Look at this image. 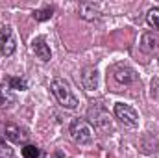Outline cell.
Listing matches in <instances>:
<instances>
[{
  "mask_svg": "<svg viewBox=\"0 0 159 158\" xmlns=\"http://www.w3.org/2000/svg\"><path fill=\"white\" fill-rule=\"evenodd\" d=\"M50 87H52V93L56 95L57 102H59L63 108H67V110H76V108H78V104H80L78 97L74 95L70 84L65 78H54L52 84H50Z\"/></svg>",
  "mask_w": 159,
  "mask_h": 158,
  "instance_id": "6da1fadb",
  "label": "cell"
},
{
  "mask_svg": "<svg viewBox=\"0 0 159 158\" xmlns=\"http://www.w3.org/2000/svg\"><path fill=\"white\" fill-rule=\"evenodd\" d=\"M69 134H70L72 141H76L80 145H85V143H91L93 141V130H91V126L83 119H74L70 123Z\"/></svg>",
  "mask_w": 159,
  "mask_h": 158,
  "instance_id": "7a4b0ae2",
  "label": "cell"
},
{
  "mask_svg": "<svg viewBox=\"0 0 159 158\" xmlns=\"http://www.w3.org/2000/svg\"><path fill=\"white\" fill-rule=\"evenodd\" d=\"M115 116H117V119H120V123H124L129 128H137L139 126V114L129 104L117 102L115 104Z\"/></svg>",
  "mask_w": 159,
  "mask_h": 158,
  "instance_id": "3957f363",
  "label": "cell"
},
{
  "mask_svg": "<svg viewBox=\"0 0 159 158\" xmlns=\"http://www.w3.org/2000/svg\"><path fill=\"white\" fill-rule=\"evenodd\" d=\"M17 50V37L11 26H2L0 28V52L4 56H11Z\"/></svg>",
  "mask_w": 159,
  "mask_h": 158,
  "instance_id": "277c9868",
  "label": "cell"
},
{
  "mask_svg": "<svg viewBox=\"0 0 159 158\" xmlns=\"http://www.w3.org/2000/svg\"><path fill=\"white\" fill-rule=\"evenodd\" d=\"M89 117L94 123V126H98L100 130H104V132L113 130V125H111V121H109V114H107L102 106L94 104V106L89 110Z\"/></svg>",
  "mask_w": 159,
  "mask_h": 158,
  "instance_id": "5b68a950",
  "label": "cell"
},
{
  "mask_svg": "<svg viewBox=\"0 0 159 158\" xmlns=\"http://www.w3.org/2000/svg\"><path fill=\"white\" fill-rule=\"evenodd\" d=\"M113 78L117 80L119 84H133L135 80H137V75H135V71L133 69H129V67H126V65H115L113 67Z\"/></svg>",
  "mask_w": 159,
  "mask_h": 158,
  "instance_id": "8992f818",
  "label": "cell"
},
{
  "mask_svg": "<svg viewBox=\"0 0 159 158\" xmlns=\"http://www.w3.org/2000/svg\"><path fill=\"white\" fill-rule=\"evenodd\" d=\"M32 52L39 58L41 62H50L52 52H50V47L46 45V41L43 39V37H35V39L32 41Z\"/></svg>",
  "mask_w": 159,
  "mask_h": 158,
  "instance_id": "52a82bcc",
  "label": "cell"
},
{
  "mask_svg": "<svg viewBox=\"0 0 159 158\" xmlns=\"http://www.w3.org/2000/svg\"><path fill=\"white\" fill-rule=\"evenodd\" d=\"M81 84H83V87H85L87 91H94V89L98 87V84H100L98 71H96V69H93V67L85 69V71H83V75H81Z\"/></svg>",
  "mask_w": 159,
  "mask_h": 158,
  "instance_id": "ba28073f",
  "label": "cell"
},
{
  "mask_svg": "<svg viewBox=\"0 0 159 158\" xmlns=\"http://www.w3.org/2000/svg\"><path fill=\"white\" fill-rule=\"evenodd\" d=\"M4 134H6V138H7L11 143H20V141L26 140V134H24V132L20 130V126H17V125H7L6 130H4Z\"/></svg>",
  "mask_w": 159,
  "mask_h": 158,
  "instance_id": "9c48e42d",
  "label": "cell"
},
{
  "mask_svg": "<svg viewBox=\"0 0 159 158\" xmlns=\"http://www.w3.org/2000/svg\"><path fill=\"white\" fill-rule=\"evenodd\" d=\"M80 15L87 21H94V19H98V9H96L94 4H81L80 6Z\"/></svg>",
  "mask_w": 159,
  "mask_h": 158,
  "instance_id": "30bf717a",
  "label": "cell"
},
{
  "mask_svg": "<svg viewBox=\"0 0 159 158\" xmlns=\"http://www.w3.org/2000/svg\"><path fill=\"white\" fill-rule=\"evenodd\" d=\"M13 102H15V95L11 93V89L6 86H0V106L6 108V106H11Z\"/></svg>",
  "mask_w": 159,
  "mask_h": 158,
  "instance_id": "8fae6325",
  "label": "cell"
},
{
  "mask_svg": "<svg viewBox=\"0 0 159 158\" xmlns=\"http://www.w3.org/2000/svg\"><path fill=\"white\" fill-rule=\"evenodd\" d=\"M141 45H143V50L144 52H154L157 48V39L152 34H144L143 39H141Z\"/></svg>",
  "mask_w": 159,
  "mask_h": 158,
  "instance_id": "7c38bea8",
  "label": "cell"
},
{
  "mask_svg": "<svg viewBox=\"0 0 159 158\" xmlns=\"http://www.w3.org/2000/svg\"><path fill=\"white\" fill-rule=\"evenodd\" d=\"M146 21H148V24H150L154 30H159V7H152V9L146 13Z\"/></svg>",
  "mask_w": 159,
  "mask_h": 158,
  "instance_id": "4fadbf2b",
  "label": "cell"
},
{
  "mask_svg": "<svg viewBox=\"0 0 159 158\" xmlns=\"http://www.w3.org/2000/svg\"><path fill=\"white\" fill-rule=\"evenodd\" d=\"M7 84H9V89H20V91H24V89H26V80H24V78L11 77V78L7 80Z\"/></svg>",
  "mask_w": 159,
  "mask_h": 158,
  "instance_id": "5bb4252c",
  "label": "cell"
},
{
  "mask_svg": "<svg viewBox=\"0 0 159 158\" xmlns=\"http://www.w3.org/2000/svg\"><path fill=\"white\" fill-rule=\"evenodd\" d=\"M34 17H35V21H48V19L52 17V9H50V7L37 9V11H34Z\"/></svg>",
  "mask_w": 159,
  "mask_h": 158,
  "instance_id": "9a60e30c",
  "label": "cell"
},
{
  "mask_svg": "<svg viewBox=\"0 0 159 158\" xmlns=\"http://www.w3.org/2000/svg\"><path fill=\"white\" fill-rule=\"evenodd\" d=\"M22 156L24 158H39V149L35 145H26L22 149Z\"/></svg>",
  "mask_w": 159,
  "mask_h": 158,
  "instance_id": "2e32d148",
  "label": "cell"
}]
</instances>
